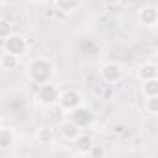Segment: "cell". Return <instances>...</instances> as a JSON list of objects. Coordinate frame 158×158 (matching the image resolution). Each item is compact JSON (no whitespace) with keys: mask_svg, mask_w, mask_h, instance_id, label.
I'll use <instances>...</instances> for the list:
<instances>
[{"mask_svg":"<svg viewBox=\"0 0 158 158\" xmlns=\"http://www.w3.org/2000/svg\"><path fill=\"white\" fill-rule=\"evenodd\" d=\"M26 76H28V80L34 82L35 86L50 82L52 76H54V63L48 58H45V56L34 58L26 65Z\"/></svg>","mask_w":158,"mask_h":158,"instance_id":"6da1fadb","label":"cell"},{"mask_svg":"<svg viewBox=\"0 0 158 158\" xmlns=\"http://www.w3.org/2000/svg\"><path fill=\"white\" fill-rule=\"evenodd\" d=\"M58 97H60V88L50 80V82H45V84H39L37 86V91H35V99L41 106H56L58 104Z\"/></svg>","mask_w":158,"mask_h":158,"instance_id":"7a4b0ae2","label":"cell"},{"mask_svg":"<svg viewBox=\"0 0 158 158\" xmlns=\"http://www.w3.org/2000/svg\"><path fill=\"white\" fill-rule=\"evenodd\" d=\"M84 102V97L78 89H73V88H67V89H60V97H58V104L61 108V112L69 114L71 110H74L76 106H80Z\"/></svg>","mask_w":158,"mask_h":158,"instance_id":"3957f363","label":"cell"},{"mask_svg":"<svg viewBox=\"0 0 158 158\" xmlns=\"http://www.w3.org/2000/svg\"><path fill=\"white\" fill-rule=\"evenodd\" d=\"M101 76L106 84H117L125 76V67L119 61H104L101 65Z\"/></svg>","mask_w":158,"mask_h":158,"instance_id":"277c9868","label":"cell"},{"mask_svg":"<svg viewBox=\"0 0 158 158\" xmlns=\"http://www.w3.org/2000/svg\"><path fill=\"white\" fill-rule=\"evenodd\" d=\"M4 50L21 58V56L28 50V41H26V37H24L23 34H15V32H11V34L4 39Z\"/></svg>","mask_w":158,"mask_h":158,"instance_id":"5b68a950","label":"cell"},{"mask_svg":"<svg viewBox=\"0 0 158 158\" xmlns=\"http://www.w3.org/2000/svg\"><path fill=\"white\" fill-rule=\"evenodd\" d=\"M69 119L76 125V127H80V128H88L91 123H93V110L89 106H86L84 102L80 106H76L74 110H71L69 114Z\"/></svg>","mask_w":158,"mask_h":158,"instance_id":"8992f818","label":"cell"},{"mask_svg":"<svg viewBox=\"0 0 158 158\" xmlns=\"http://www.w3.org/2000/svg\"><path fill=\"white\" fill-rule=\"evenodd\" d=\"M138 23L145 28H154L158 23V11L154 6H143L138 11Z\"/></svg>","mask_w":158,"mask_h":158,"instance_id":"52a82bcc","label":"cell"},{"mask_svg":"<svg viewBox=\"0 0 158 158\" xmlns=\"http://www.w3.org/2000/svg\"><path fill=\"white\" fill-rule=\"evenodd\" d=\"M136 76H138V80H139V82L158 78V65H156L154 61H143V63L138 67Z\"/></svg>","mask_w":158,"mask_h":158,"instance_id":"ba28073f","label":"cell"},{"mask_svg":"<svg viewBox=\"0 0 158 158\" xmlns=\"http://www.w3.org/2000/svg\"><path fill=\"white\" fill-rule=\"evenodd\" d=\"M74 149H76V152L78 154H84V156H88V151L91 149V145L95 143L93 141V138L88 134V132H80L76 138H74Z\"/></svg>","mask_w":158,"mask_h":158,"instance_id":"9c48e42d","label":"cell"},{"mask_svg":"<svg viewBox=\"0 0 158 158\" xmlns=\"http://www.w3.org/2000/svg\"><path fill=\"white\" fill-rule=\"evenodd\" d=\"M15 145V130L11 127H0V151H10Z\"/></svg>","mask_w":158,"mask_h":158,"instance_id":"30bf717a","label":"cell"},{"mask_svg":"<svg viewBox=\"0 0 158 158\" xmlns=\"http://www.w3.org/2000/svg\"><path fill=\"white\" fill-rule=\"evenodd\" d=\"M82 132V128L80 127H76L71 119H65L61 125H60V134H61V138L65 139V141H74V138Z\"/></svg>","mask_w":158,"mask_h":158,"instance_id":"8fae6325","label":"cell"},{"mask_svg":"<svg viewBox=\"0 0 158 158\" xmlns=\"http://www.w3.org/2000/svg\"><path fill=\"white\" fill-rule=\"evenodd\" d=\"M52 4L58 11L69 15V13H74L78 8H80L82 4V0H52Z\"/></svg>","mask_w":158,"mask_h":158,"instance_id":"7c38bea8","label":"cell"},{"mask_svg":"<svg viewBox=\"0 0 158 158\" xmlns=\"http://www.w3.org/2000/svg\"><path fill=\"white\" fill-rule=\"evenodd\" d=\"M19 61L21 58L15 56V54H10V52H2L0 54V69H6V71H15L19 67Z\"/></svg>","mask_w":158,"mask_h":158,"instance_id":"4fadbf2b","label":"cell"},{"mask_svg":"<svg viewBox=\"0 0 158 158\" xmlns=\"http://www.w3.org/2000/svg\"><path fill=\"white\" fill-rule=\"evenodd\" d=\"M35 138H37V141L39 143H43V145H50V143H54V130L50 128V127H41V128H37V132H35Z\"/></svg>","mask_w":158,"mask_h":158,"instance_id":"5bb4252c","label":"cell"},{"mask_svg":"<svg viewBox=\"0 0 158 158\" xmlns=\"http://www.w3.org/2000/svg\"><path fill=\"white\" fill-rule=\"evenodd\" d=\"M141 95L143 97L158 95V78H152V80H143L141 82Z\"/></svg>","mask_w":158,"mask_h":158,"instance_id":"9a60e30c","label":"cell"},{"mask_svg":"<svg viewBox=\"0 0 158 158\" xmlns=\"http://www.w3.org/2000/svg\"><path fill=\"white\" fill-rule=\"evenodd\" d=\"M145 112L149 115H158V95L145 97Z\"/></svg>","mask_w":158,"mask_h":158,"instance_id":"2e32d148","label":"cell"},{"mask_svg":"<svg viewBox=\"0 0 158 158\" xmlns=\"http://www.w3.org/2000/svg\"><path fill=\"white\" fill-rule=\"evenodd\" d=\"M11 32H13V24H11V21H8V19H0V39L4 41Z\"/></svg>","mask_w":158,"mask_h":158,"instance_id":"e0dca14e","label":"cell"},{"mask_svg":"<svg viewBox=\"0 0 158 158\" xmlns=\"http://www.w3.org/2000/svg\"><path fill=\"white\" fill-rule=\"evenodd\" d=\"M104 154H106V151H104V147L99 145V143H93L91 149L88 151V156H93V158H102Z\"/></svg>","mask_w":158,"mask_h":158,"instance_id":"ac0fdd59","label":"cell"},{"mask_svg":"<svg viewBox=\"0 0 158 158\" xmlns=\"http://www.w3.org/2000/svg\"><path fill=\"white\" fill-rule=\"evenodd\" d=\"M101 2H102L104 6H110V8H112V6H117L121 0H101Z\"/></svg>","mask_w":158,"mask_h":158,"instance_id":"d6986e66","label":"cell"},{"mask_svg":"<svg viewBox=\"0 0 158 158\" xmlns=\"http://www.w3.org/2000/svg\"><path fill=\"white\" fill-rule=\"evenodd\" d=\"M4 6V0H0V8H2Z\"/></svg>","mask_w":158,"mask_h":158,"instance_id":"ffe728a7","label":"cell"},{"mask_svg":"<svg viewBox=\"0 0 158 158\" xmlns=\"http://www.w3.org/2000/svg\"><path fill=\"white\" fill-rule=\"evenodd\" d=\"M0 127H2V119H0Z\"/></svg>","mask_w":158,"mask_h":158,"instance_id":"44dd1931","label":"cell"}]
</instances>
